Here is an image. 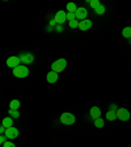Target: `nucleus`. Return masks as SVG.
Returning a JSON list of instances; mask_svg holds the SVG:
<instances>
[{
  "mask_svg": "<svg viewBox=\"0 0 131 147\" xmlns=\"http://www.w3.org/2000/svg\"><path fill=\"white\" fill-rule=\"evenodd\" d=\"M67 67V61L64 58H60V59H56L54 63H51V71H55V72H62L64 68Z\"/></svg>",
  "mask_w": 131,
  "mask_h": 147,
  "instance_id": "1",
  "label": "nucleus"
},
{
  "mask_svg": "<svg viewBox=\"0 0 131 147\" xmlns=\"http://www.w3.org/2000/svg\"><path fill=\"white\" fill-rule=\"evenodd\" d=\"M13 75L16 78H26L29 75V68L26 66H24V64H20L18 67H16L13 70Z\"/></svg>",
  "mask_w": 131,
  "mask_h": 147,
  "instance_id": "2",
  "label": "nucleus"
},
{
  "mask_svg": "<svg viewBox=\"0 0 131 147\" xmlns=\"http://www.w3.org/2000/svg\"><path fill=\"white\" fill-rule=\"evenodd\" d=\"M75 121H76V118H75V116H73L72 113H68V112H66V113H63L60 116V122L63 123V125H73L75 123Z\"/></svg>",
  "mask_w": 131,
  "mask_h": 147,
  "instance_id": "3",
  "label": "nucleus"
},
{
  "mask_svg": "<svg viewBox=\"0 0 131 147\" xmlns=\"http://www.w3.org/2000/svg\"><path fill=\"white\" fill-rule=\"evenodd\" d=\"M130 112H128L127 109H125V108H118V110H117V118L121 119V121H128L130 119Z\"/></svg>",
  "mask_w": 131,
  "mask_h": 147,
  "instance_id": "4",
  "label": "nucleus"
},
{
  "mask_svg": "<svg viewBox=\"0 0 131 147\" xmlns=\"http://www.w3.org/2000/svg\"><path fill=\"white\" fill-rule=\"evenodd\" d=\"M54 20L56 21V24L58 25H63V22L68 20L67 13L64 12V11H58V12L55 13V16H54Z\"/></svg>",
  "mask_w": 131,
  "mask_h": 147,
  "instance_id": "5",
  "label": "nucleus"
},
{
  "mask_svg": "<svg viewBox=\"0 0 131 147\" xmlns=\"http://www.w3.org/2000/svg\"><path fill=\"white\" fill-rule=\"evenodd\" d=\"M20 63H21V59H20V57H9L8 59H7V66L11 68H13L15 70L16 67H18L20 66Z\"/></svg>",
  "mask_w": 131,
  "mask_h": 147,
  "instance_id": "6",
  "label": "nucleus"
},
{
  "mask_svg": "<svg viewBox=\"0 0 131 147\" xmlns=\"http://www.w3.org/2000/svg\"><path fill=\"white\" fill-rule=\"evenodd\" d=\"M20 57V59H21V63H25V64H30L34 62V57L33 54H30V53H22L21 55H18Z\"/></svg>",
  "mask_w": 131,
  "mask_h": 147,
  "instance_id": "7",
  "label": "nucleus"
},
{
  "mask_svg": "<svg viewBox=\"0 0 131 147\" xmlns=\"http://www.w3.org/2000/svg\"><path fill=\"white\" fill-rule=\"evenodd\" d=\"M75 16H76V20H80V21H83V20H87V16H88V11H87L85 8H77V11L75 12Z\"/></svg>",
  "mask_w": 131,
  "mask_h": 147,
  "instance_id": "8",
  "label": "nucleus"
},
{
  "mask_svg": "<svg viewBox=\"0 0 131 147\" xmlns=\"http://www.w3.org/2000/svg\"><path fill=\"white\" fill-rule=\"evenodd\" d=\"M5 135L8 139H15V138L18 137V129L15 127V126H12V127H8L5 131Z\"/></svg>",
  "mask_w": 131,
  "mask_h": 147,
  "instance_id": "9",
  "label": "nucleus"
},
{
  "mask_svg": "<svg viewBox=\"0 0 131 147\" xmlns=\"http://www.w3.org/2000/svg\"><path fill=\"white\" fill-rule=\"evenodd\" d=\"M92 28V21L91 20H83V21H80L79 22V29L80 30H83V32H85V30H89Z\"/></svg>",
  "mask_w": 131,
  "mask_h": 147,
  "instance_id": "10",
  "label": "nucleus"
},
{
  "mask_svg": "<svg viewBox=\"0 0 131 147\" xmlns=\"http://www.w3.org/2000/svg\"><path fill=\"white\" fill-rule=\"evenodd\" d=\"M58 72H55V71H50L49 74H47V76H46V79H47V82L50 83V84H54V83L58 82Z\"/></svg>",
  "mask_w": 131,
  "mask_h": 147,
  "instance_id": "11",
  "label": "nucleus"
},
{
  "mask_svg": "<svg viewBox=\"0 0 131 147\" xmlns=\"http://www.w3.org/2000/svg\"><path fill=\"white\" fill-rule=\"evenodd\" d=\"M91 117L93 119H97V118H101V110H100V108L98 107H92V109H91Z\"/></svg>",
  "mask_w": 131,
  "mask_h": 147,
  "instance_id": "12",
  "label": "nucleus"
},
{
  "mask_svg": "<svg viewBox=\"0 0 131 147\" xmlns=\"http://www.w3.org/2000/svg\"><path fill=\"white\" fill-rule=\"evenodd\" d=\"M1 125L4 126V127H12L13 126V118L12 117H5V118H3V121H1Z\"/></svg>",
  "mask_w": 131,
  "mask_h": 147,
  "instance_id": "13",
  "label": "nucleus"
},
{
  "mask_svg": "<svg viewBox=\"0 0 131 147\" xmlns=\"http://www.w3.org/2000/svg\"><path fill=\"white\" fill-rule=\"evenodd\" d=\"M122 36L125 37V38H128V40H130V38H131V26H126V28H123Z\"/></svg>",
  "mask_w": 131,
  "mask_h": 147,
  "instance_id": "14",
  "label": "nucleus"
},
{
  "mask_svg": "<svg viewBox=\"0 0 131 147\" xmlns=\"http://www.w3.org/2000/svg\"><path fill=\"white\" fill-rule=\"evenodd\" d=\"M20 101L18 100H12L11 101V104H9V109H13V110H18V108H20Z\"/></svg>",
  "mask_w": 131,
  "mask_h": 147,
  "instance_id": "15",
  "label": "nucleus"
},
{
  "mask_svg": "<svg viewBox=\"0 0 131 147\" xmlns=\"http://www.w3.org/2000/svg\"><path fill=\"white\" fill-rule=\"evenodd\" d=\"M67 11H68V12H71V13H75L77 11L76 4H75V3H68L67 4Z\"/></svg>",
  "mask_w": 131,
  "mask_h": 147,
  "instance_id": "16",
  "label": "nucleus"
},
{
  "mask_svg": "<svg viewBox=\"0 0 131 147\" xmlns=\"http://www.w3.org/2000/svg\"><path fill=\"white\" fill-rule=\"evenodd\" d=\"M93 125H95L96 127L101 129V127H104L105 122H104V119H102V118H97V119H95V122H93Z\"/></svg>",
  "mask_w": 131,
  "mask_h": 147,
  "instance_id": "17",
  "label": "nucleus"
},
{
  "mask_svg": "<svg viewBox=\"0 0 131 147\" xmlns=\"http://www.w3.org/2000/svg\"><path fill=\"white\" fill-rule=\"evenodd\" d=\"M8 114L12 117V118H18V117H20V112H18V110H13V109H9Z\"/></svg>",
  "mask_w": 131,
  "mask_h": 147,
  "instance_id": "18",
  "label": "nucleus"
},
{
  "mask_svg": "<svg viewBox=\"0 0 131 147\" xmlns=\"http://www.w3.org/2000/svg\"><path fill=\"white\" fill-rule=\"evenodd\" d=\"M95 12H96V15H104L105 13V7L101 4V5H98L97 8L95 9Z\"/></svg>",
  "mask_w": 131,
  "mask_h": 147,
  "instance_id": "19",
  "label": "nucleus"
},
{
  "mask_svg": "<svg viewBox=\"0 0 131 147\" xmlns=\"http://www.w3.org/2000/svg\"><path fill=\"white\" fill-rule=\"evenodd\" d=\"M106 118L109 119V121H114V119L117 118V113H113V112H109V110H107Z\"/></svg>",
  "mask_w": 131,
  "mask_h": 147,
  "instance_id": "20",
  "label": "nucleus"
},
{
  "mask_svg": "<svg viewBox=\"0 0 131 147\" xmlns=\"http://www.w3.org/2000/svg\"><path fill=\"white\" fill-rule=\"evenodd\" d=\"M89 5L93 9H96L98 5H101V3H100V0H91V1H89Z\"/></svg>",
  "mask_w": 131,
  "mask_h": 147,
  "instance_id": "21",
  "label": "nucleus"
},
{
  "mask_svg": "<svg viewBox=\"0 0 131 147\" xmlns=\"http://www.w3.org/2000/svg\"><path fill=\"white\" fill-rule=\"evenodd\" d=\"M79 22L77 20H72V21H70V28H72V29H76V28H79Z\"/></svg>",
  "mask_w": 131,
  "mask_h": 147,
  "instance_id": "22",
  "label": "nucleus"
},
{
  "mask_svg": "<svg viewBox=\"0 0 131 147\" xmlns=\"http://www.w3.org/2000/svg\"><path fill=\"white\" fill-rule=\"evenodd\" d=\"M67 18H68V21H72V20H76V16H75V13L68 12L67 13Z\"/></svg>",
  "mask_w": 131,
  "mask_h": 147,
  "instance_id": "23",
  "label": "nucleus"
},
{
  "mask_svg": "<svg viewBox=\"0 0 131 147\" xmlns=\"http://www.w3.org/2000/svg\"><path fill=\"white\" fill-rule=\"evenodd\" d=\"M117 110H118V108H117L116 104H112L109 107V112H113V113H117Z\"/></svg>",
  "mask_w": 131,
  "mask_h": 147,
  "instance_id": "24",
  "label": "nucleus"
},
{
  "mask_svg": "<svg viewBox=\"0 0 131 147\" xmlns=\"http://www.w3.org/2000/svg\"><path fill=\"white\" fill-rule=\"evenodd\" d=\"M8 141V138H7V135L4 134V135H1V137H0V144H1V146H3L4 143H5V142Z\"/></svg>",
  "mask_w": 131,
  "mask_h": 147,
  "instance_id": "25",
  "label": "nucleus"
},
{
  "mask_svg": "<svg viewBox=\"0 0 131 147\" xmlns=\"http://www.w3.org/2000/svg\"><path fill=\"white\" fill-rule=\"evenodd\" d=\"M3 147H16V146H15V143H13V142H11V141H7L5 143L3 144Z\"/></svg>",
  "mask_w": 131,
  "mask_h": 147,
  "instance_id": "26",
  "label": "nucleus"
},
{
  "mask_svg": "<svg viewBox=\"0 0 131 147\" xmlns=\"http://www.w3.org/2000/svg\"><path fill=\"white\" fill-rule=\"evenodd\" d=\"M55 30L58 32V33H62V32L64 30V29H63V25H56V26H55Z\"/></svg>",
  "mask_w": 131,
  "mask_h": 147,
  "instance_id": "27",
  "label": "nucleus"
},
{
  "mask_svg": "<svg viewBox=\"0 0 131 147\" xmlns=\"http://www.w3.org/2000/svg\"><path fill=\"white\" fill-rule=\"evenodd\" d=\"M55 24H56V21H55L54 18H52V20H50V26H51V28H52V26H54V25H55Z\"/></svg>",
  "mask_w": 131,
  "mask_h": 147,
  "instance_id": "28",
  "label": "nucleus"
}]
</instances>
